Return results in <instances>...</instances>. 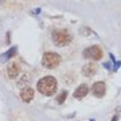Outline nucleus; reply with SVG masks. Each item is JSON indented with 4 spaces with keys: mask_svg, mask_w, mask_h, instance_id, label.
Segmentation results:
<instances>
[{
    "mask_svg": "<svg viewBox=\"0 0 121 121\" xmlns=\"http://www.w3.org/2000/svg\"><path fill=\"white\" fill-rule=\"evenodd\" d=\"M83 58L86 59H93V60H99L102 58V50L99 46H91V47H87L83 50L82 52Z\"/></svg>",
    "mask_w": 121,
    "mask_h": 121,
    "instance_id": "20e7f679",
    "label": "nucleus"
},
{
    "mask_svg": "<svg viewBox=\"0 0 121 121\" xmlns=\"http://www.w3.org/2000/svg\"><path fill=\"white\" fill-rule=\"evenodd\" d=\"M105 91H106V85L104 82H95L93 86H91V93L95 95V97H104Z\"/></svg>",
    "mask_w": 121,
    "mask_h": 121,
    "instance_id": "39448f33",
    "label": "nucleus"
},
{
    "mask_svg": "<svg viewBox=\"0 0 121 121\" xmlns=\"http://www.w3.org/2000/svg\"><path fill=\"white\" fill-rule=\"evenodd\" d=\"M117 120H118V116H117V114H116V116H114V117H113V118H112V121H117Z\"/></svg>",
    "mask_w": 121,
    "mask_h": 121,
    "instance_id": "2eb2a0df",
    "label": "nucleus"
},
{
    "mask_svg": "<svg viewBox=\"0 0 121 121\" xmlns=\"http://www.w3.org/2000/svg\"><path fill=\"white\" fill-rule=\"evenodd\" d=\"M20 98L24 101V102H31L32 98H34V89L31 87H26L20 91Z\"/></svg>",
    "mask_w": 121,
    "mask_h": 121,
    "instance_id": "0eeeda50",
    "label": "nucleus"
},
{
    "mask_svg": "<svg viewBox=\"0 0 121 121\" xmlns=\"http://www.w3.org/2000/svg\"><path fill=\"white\" fill-rule=\"evenodd\" d=\"M109 56H110V59H112V62L114 63V65H113V69H114V70H117V69H118V67L121 66V62H117V60L114 59V55H113V54H109Z\"/></svg>",
    "mask_w": 121,
    "mask_h": 121,
    "instance_id": "ddd939ff",
    "label": "nucleus"
},
{
    "mask_svg": "<svg viewBox=\"0 0 121 121\" xmlns=\"http://www.w3.org/2000/svg\"><path fill=\"white\" fill-rule=\"evenodd\" d=\"M89 93V86L87 85H85V83H82V85H79L78 86V89L75 91H74V98H83L85 95Z\"/></svg>",
    "mask_w": 121,
    "mask_h": 121,
    "instance_id": "1a4fd4ad",
    "label": "nucleus"
},
{
    "mask_svg": "<svg viewBox=\"0 0 121 121\" xmlns=\"http://www.w3.org/2000/svg\"><path fill=\"white\" fill-rule=\"evenodd\" d=\"M90 121H95V120H94V118H91V120H90Z\"/></svg>",
    "mask_w": 121,
    "mask_h": 121,
    "instance_id": "dca6fc26",
    "label": "nucleus"
},
{
    "mask_svg": "<svg viewBox=\"0 0 121 121\" xmlns=\"http://www.w3.org/2000/svg\"><path fill=\"white\" fill-rule=\"evenodd\" d=\"M16 85L20 87L22 90H23V89H26V87H30V86H28V85H30V78H28V75H27V74H23L22 77L17 79Z\"/></svg>",
    "mask_w": 121,
    "mask_h": 121,
    "instance_id": "9d476101",
    "label": "nucleus"
},
{
    "mask_svg": "<svg viewBox=\"0 0 121 121\" xmlns=\"http://www.w3.org/2000/svg\"><path fill=\"white\" fill-rule=\"evenodd\" d=\"M15 52H16V47L13 46V47L9 48L8 51H5L4 54H1V55H0V60H1V62H7L8 59H11V58L15 55Z\"/></svg>",
    "mask_w": 121,
    "mask_h": 121,
    "instance_id": "9b49d317",
    "label": "nucleus"
},
{
    "mask_svg": "<svg viewBox=\"0 0 121 121\" xmlns=\"http://www.w3.org/2000/svg\"><path fill=\"white\" fill-rule=\"evenodd\" d=\"M56 79L51 75H46V77L40 78L38 81V85H36V89L39 90V93H42L43 95H52L55 94L56 91Z\"/></svg>",
    "mask_w": 121,
    "mask_h": 121,
    "instance_id": "f257e3e1",
    "label": "nucleus"
},
{
    "mask_svg": "<svg viewBox=\"0 0 121 121\" xmlns=\"http://www.w3.org/2000/svg\"><path fill=\"white\" fill-rule=\"evenodd\" d=\"M104 66H105V67H106V69H110V67H112V66L109 65V63H104Z\"/></svg>",
    "mask_w": 121,
    "mask_h": 121,
    "instance_id": "4468645a",
    "label": "nucleus"
},
{
    "mask_svg": "<svg viewBox=\"0 0 121 121\" xmlns=\"http://www.w3.org/2000/svg\"><path fill=\"white\" fill-rule=\"evenodd\" d=\"M95 71H97V65L93 63V62H89L86 65H83V67H82V74L85 77H91V75H94Z\"/></svg>",
    "mask_w": 121,
    "mask_h": 121,
    "instance_id": "423d86ee",
    "label": "nucleus"
},
{
    "mask_svg": "<svg viewBox=\"0 0 121 121\" xmlns=\"http://www.w3.org/2000/svg\"><path fill=\"white\" fill-rule=\"evenodd\" d=\"M66 98H67V90H63L58 97H56V102H58V104H63Z\"/></svg>",
    "mask_w": 121,
    "mask_h": 121,
    "instance_id": "f8f14e48",
    "label": "nucleus"
},
{
    "mask_svg": "<svg viewBox=\"0 0 121 121\" xmlns=\"http://www.w3.org/2000/svg\"><path fill=\"white\" fill-rule=\"evenodd\" d=\"M19 71H20V67L17 63L12 62V63H9L8 67H7V74H8L9 78H16L19 75Z\"/></svg>",
    "mask_w": 121,
    "mask_h": 121,
    "instance_id": "6e6552de",
    "label": "nucleus"
},
{
    "mask_svg": "<svg viewBox=\"0 0 121 121\" xmlns=\"http://www.w3.org/2000/svg\"><path fill=\"white\" fill-rule=\"evenodd\" d=\"M51 39L54 44L59 46V47H63L66 44H69L73 39V35L70 34L67 30H55L52 31V35H51Z\"/></svg>",
    "mask_w": 121,
    "mask_h": 121,
    "instance_id": "f03ea898",
    "label": "nucleus"
},
{
    "mask_svg": "<svg viewBox=\"0 0 121 121\" xmlns=\"http://www.w3.org/2000/svg\"><path fill=\"white\" fill-rule=\"evenodd\" d=\"M60 63V55L56 52L47 51L44 52L42 56V66L46 69H55L56 66H59Z\"/></svg>",
    "mask_w": 121,
    "mask_h": 121,
    "instance_id": "7ed1b4c3",
    "label": "nucleus"
}]
</instances>
